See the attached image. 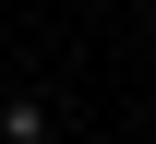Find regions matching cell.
I'll list each match as a JSON object with an SVG mask.
<instances>
[{"instance_id": "1", "label": "cell", "mask_w": 156, "mask_h": 144, "mask_svg": "<svg viewBox=\"0 0 156 144\" xmlns=\"http://www.w3.org/2000/svg\"><path fill=\"white\" fill-rule=\"evenodd\" d=\"M60 132V108H36V96H24V108H0V144H48Z\"/></svg>"}]
</instances>
